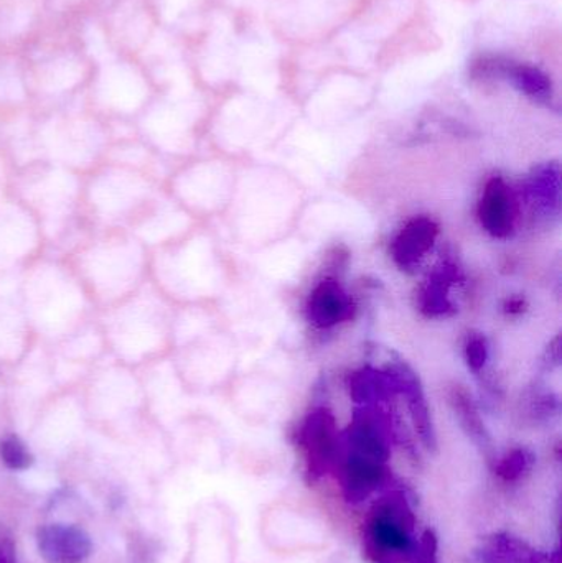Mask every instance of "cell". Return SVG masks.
<instances>
[{
  "mask_svg": "<svg viewBox=\"0 0 562 563\" xmlns=\"http://www.w3.org/2000/svg\"><path fill=\"white\" fill-rule=\"evenodd\" d=\"M415 539L396 525L378 506L373 508L363 536V552L372 563H405L409 561Z\"/></svg>",
  "mask_w": 562,
  "mask_h": 563,
  "instance_id": "obj_1",
  "label": "cell"
},
{
  "mask_svg": "<svg viewBox=\"0 0 562 563\" xmlns=\"http://www.w3.org/2000/svg\"><path fill=\"white\" fill-rule=\"evenodd\" d=\"M36 544L46 563H85L92 554L91 538L78 526H43L36 532Z\"/></svg>",
  "mask_w": 562,
  "mask_h": 563,
  "instance_id": "obj_2",
  "label": "cell"
},
{
  "mask_svg": "<svg viewBox=\"0 0 562 563\" xmlns=\"http://www.w3.org/2000/svg\"><path fill=\"white\" fill-rule=\"evenodd\" d=\"M385 478L383 463L359 455H350L340 472L343 496L352 505H360L368 499L385 483Z\"/></svg>",
  "mask_w": 562,
  "mask_h": 563,
  "instance_id": "obj_3",
  "label": "cell"
},
{
  "mask_svg": "<svg viewBox=\"0 0 562 563\" xmlns=\"http://www.w3.org/2000/svg\"><path fill=\"white\" fill-rule=\"evenodd\" d=\"M481 563H548V555L540 549L508 532L488 536L475 551Z\"/></svg>",
  "mask_w": 562,
  "mask_h": 563,
  "instance_id": "obj_4",
  "label": "cell"
},
{
  "mask_svg": "<svg viewBox=\"0 0 562 563\" xmlns=\"http://www.w3.org/2000/svg\"><path fill=\"white\" fill-rule=\"evenodd\" d=\"M304 443L307 449V462H309V475L313 479L326 475L330 463L335 456V429L333 420L326 413H317L310 417L306 430H304Z\"/></svg>",
  "mask_w": 562,
  "mask_h": 563,
  "instance_id": "obj_5",
  "label": "cell"
},
{
  "mask_svg": "<svg viewBox=\"0 0 562 563\" xmlns=\"http://www.w3.org/2000/svg\"><path fill=\"white\" fill-rule=\"evenodd\" d=\"M482 221L488 230L497 234H504L510 228L507 194L498 181L488 187L487 197L482 201Z\"/></svg>",
  "mask_w": 562,
  "mask_h": 563,
  "instance_id": "obj_6",
  "label": "cell"
},
{
  "mask_svg": "<svg viewBox=\"0 0 562 563\" xmlns=\"http://www.w3.org/2000/svg\"><path fill=\"white\" fill-rule=\"evenodd\" d=\"M343 310H345V307H343L342 297H340V291L333 285H322L313 294L310 313H312V318L317 323H335L342 317Z\"/></svg>",
  "mask_w": 562,
  "mask_h": 563,
  "instance_id": "obj_7",
  "label": "cell"
},
{
  "mask_svg": "<svg viewBox=\"0 0 562 563\" xmlns=\"http://www.w3.org/2000/svg\"><path fill=\"white\" fill-rule=\"evenodd\" d=\"M432 224L428 221H416L415 224L408 228L403 240L399 241V246L403 247V254H408L406 257H412L416 253H422L429 243L432 241Z\"/></svg>",
  "mask_w": 562,
  "mask_h": 563,
  "instance_id": "obj_8",
  "label": "cell"
},
{
  "mask_svg": "<svg viewBox=\"0 0 562 563\" xmlns=\"http://www.w3.org/2000/svg\"><path fill=\"white\" fill-rule=\"evenodd\" d=\"M514 78L527 95L540 98V96H547L550 92V81L540 69L531 68V66H520V68L514 69Z\"/></svg>",
  "mask_w": 562,
  "mask_h": 563,
  "instance_id": "obj_9",
  "label": "cell"
},
{
  "mask_svg": "<svg viewBox=\"0 0 562 563\" xmlns=\"http://www.w3.org/2000/svg\"><path fill=\"white\" fill-rule=\"evenodd\" d=\"M533 460V455L527 452V450H514L497 466L498 476L507 479V482H515V479L521 478L531 468Z\"/></svg>",
  "mask_w": 562,
  "mask_h": 563,
  "instance_id": "obj_10",
  "label": "cell"
},
{
  "mask_svg": "<svg viewBox=\"0 0 562 563\" xmlns=\"http://www.w3.org/2000/svg\"><path fill=\"white\" fill-rule=\"evenodd\" d=\"M2 462L12 470H26L33 463L26 446L16 437H9L0 443Z\"/></svg>",
  "mask_w": 562,
  "mask_h": 563,
  "instance_id": "obj_11",
  "label": "cell"
},
{
  "mask_svg": "<svg viewBox=\"0 0 562 563\" xmlns=\"http://www.w3.org/2000/svg\"><path fill=\"white\" fill-rule=\"evenodd\" d=\"M439 541L432 529L425 531L419 541L415 542L408 563H439Z\"/></svg>",
  "mask_w": 562,
  "mask_h": 563,
  "instance_id": "obj_12",
  "label": "cell"
},
{
  "mask_svg": "<svg viewBox=\"0 0 562 563\" xmlns=\"http://www.w3.org/2000/svg\"><path fill=\"white\" fill-rule=\"evenodd\" d=\"M0 563H19L12 538L0 529Z\"/></svg>",
  "mask_w": 562,
  "mask_h": 563,
  "instance_id": "obj_13",
  "label": "cell"
},
{
  "mask_svg": "<svg viewBox=\"0 0 562 563\" xmlns=\"http://www.w3.org/2000/svg\"><path fill=\"white\" fill-rule=\"evenodd\" d=\"M485 360V346L482 341H474L469 346V363L474 367H481Z\"/></svg>",
  "mask_w": 562,
  "mask_h": 563,
  "instance_id": "obj_14",
  "label": "cell"
},
{
  "mask_svg": "<svg viewBox=\"0 0 562 563\" xmlns=\"http://www.w3.org/2000/svg\"><path fill=\"white\" fill-rule=\"evenodd\" d=\"M548 555V563H562L560 548H554Z\"/></svg>",
  "mask_w": 562,
  "mask_h": 563,
  "instance_id": "obj_15",
  "label": "cell"
}]
</instances>
